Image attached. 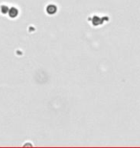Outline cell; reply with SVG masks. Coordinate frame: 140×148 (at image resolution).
I'll return each mask as SVG.
<instances>
[{"label": "cell", "mask_w": 140, "mask_h": 148, "mask_svg": "<svg viewBox=\"0 0 140 148\" xmlns=\"http://www.w3.org/2000/svg\"><path fill=\"white\" fill-rule=\"evenodd\" d=\"M57 12H58V8H57V6L54 5V4H49L46 7V13L48 14H50V16L55 14Z\"/></svg>", "instance_id": "cell-1"}, {"label": "cell", "mask_w": 140, "mask_h": 148, "mask_svg": "<svg viewBox=\"0 0 140 148\" xmlns=\"http://www.w3.org/2000/svg\"><path fill=\"white\" fill-rule=\"evenodd\" d=\"M19 12L17 10V8L16 7H12L9 9V12H8V16L11 17V18H16V17L18 16Z\"/></svg>", "instance_id": "cell-2"}, {"label": "cell", "mask_w": 140, "mask_h": 148, "mask_svg": "<svg viewBox=\"0 0 140 148\" xmlns=\"http://www.w3.org/2000/svg\"><path fill=\"white\" fill-rule=\"evenodd\" d=\"M9 9H10V8H8L6 5H2L1 7H0V12H1V14H8Z\"/></svg>", "instance_id": "cell-3"}]
</instances>
